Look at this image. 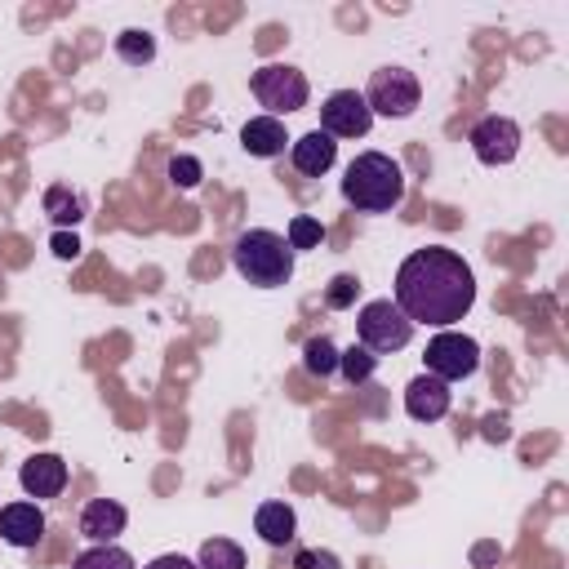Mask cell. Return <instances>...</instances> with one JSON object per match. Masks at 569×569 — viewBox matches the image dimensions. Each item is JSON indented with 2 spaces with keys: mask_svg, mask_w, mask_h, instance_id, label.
Returning a JSON list of instances; mask_svg holds the SVG:
<instances>
[{
  "mask_svg": "<svg viewBox=\"0 0 569 569\" xmlns=\"http://www.w3.org/2000/svg\"><path fill=\"white\" fill-rule=\"evenodd\" d=\"M409 325H436L449 329L462 320L476 302V276L462 262V253L445 244L413 249L396 271V298H391Z\"/></svg>",
  "mask_w": 569,
  "mask_h": 569,
  "instance_id": "1",
  "label": "cell"
},
{
  "mask_svg": "<svg viewBox=\"0 0 569 569\" xmlns=\"http://www.w3.org/2000/svg\"><path fill=\"white\" fill-rule=\"evenodd\" d=\"M342 200L360 213H391L405 200V169L387 151H360L342 173Z\"/></svg>",
  "mask_w": 569,
  "mask_h": 569,
  "instance_id": "2",
  "label": "cell"
},
{
  "mask_svg": "<svg viewBox=\"0 0 569 569\" xmlns=\"http://www.w3.org/2000/svg\"><path fill=\"white\" fill-rule=\"evenodd\" d=\"M231 267H236L249 284L276 289V284H284V280L293 276V249H289V240H284L280 231L249 227V231H240L236 244H231Z\"/></svg>",
  "mask_w": 569,
  "mask_h": 569,
  "instance_id": "3",
  "label": "cell"
},
{
  "mask_svg": "<svg viewBox=\"0 0 569 569\" xmlns=\"http://www.w3.org/2000/svg\"><path fill=\"white\" fill-rule=\"evenodd\" d=\"M249 89H253L258 107H267V116H276V120L289 116V111H302L307 98H311L307 76H302L298 67H289V62H267V67H258V71L249 76Z\"/></svg>",
  "mask_w": 569,
  "mask_h": 569,
  "instance_id": "4",
  "label": "cell"
},
{
  "mask_svg": "<svg viewBox=\"0 0 569 569\" xmlns=\"http://www.w3.org/2000/svg\"><path fill=\"white\" fill-rule=\"evenodd\" d=\"M418 102H422V84H418L413 71H405V67H378V71L369 76L365 107H369L373 116L405 120V116L418 111Z\"/></svg>",
  "mask_w": 569,
  "mask_h": 569,
  "instance_id": "5",
  "label": "cell"
},
{
  "mask_svg": "<svg viewBox=\"0 0 569 569\" xmlns=\"http://www.w3.org/2000/svg\"><path fill=\"white\" fill-rule=\"evenodd\" d=\"M356 333H360V347H365V351L387 356V351L409 347L413 325L405 320V311H400L391 298H373V302L360 307V316H356Z\"/></svg>",
  "mask_w": 569,
  "mask_h": 569,
  "instance_id": "6",
  "label": "cell"
},
{
  "mask_svg": "<svg viewBox=\"0 0 569 569\" xmlns=\"http://www.w3.org/2000/svg\"><path fill=\"white\" fill-rule=\"evenodd\" d=\"M480 369V342L458 333V329H440L427 342V373H436L440 382H462Z\"/></svg>",
  "mask_w": 569,
  "mask_h": 569,
  "instance_id": "7",
  "label": "cell"
},
{
  "mask_svg": "<svg viewBox=\"0 0 569 569\" xmlns=\"http://www.w3.org/2000/svg\"><path fill=\"white\" fill-rule=\"evenodd\" d=\"M467 142H471V151H476L480 164L498 169V164H511L516 160V151H520V124L511 116H480L471 124Z\"/></svg>",
  "mask_w": 569,
  "mask_h": 569,
  "instance_id": "8",
  "label": "cell"
},
{
  "mask_svg": "<svg viewBox=\"0 0 569 569\" xmlns=\"http://www.w3.org/2000/svg\"><path fill=\"white\" fill-rule=\"evenodd\" d=\"M373 124V111L365 107V93L356 89H333L325 102H320V129L338 142V138H365Z\"/></svg>",
  "mask_w": 569,
  "mask_h": 569,
  "instance_id": "9",
  "label": "cell"
},
{
  "mask_svg": "<svg viewBox=\"0 0 569 569\" xmlns=\"http://www.w3.org/2000/svg\"><path fill=\"white\" fill-rule=\"evenodd\" d=\"M453 405V391L449 382H440L436 373H418L409 387H405V413L413 422H440Z\"/></svg>",
  "mask_w": 569,
  "mask_h": 569,
  "instance_id": "10",
  "label": "cell"
},
{
  "mask_svg": "<svg viewBox=\"0 0 569 569\" xmlns=\"http://www.w3.org/2000/svg\"><path fill=\"white\" fill-rule=\"evenodd\" d=\"M18 480H22V493L36 498V502L40 498H58L67 489V462L58 453H31L22 462V471H18Z\"/></svg>",
  "mask_w": 569,
  "mask_h": 569,
  "instance_id": "11",
  "label": "cell"
},
{
  "mask_svg": "<svg viewBox=\"0 0 569 569\" xmlns=\"http://www.w3.org/2000/svg\"><path fill=\"white\" fill-rule=\"evenodd\" d=\"M289 160H293L298 173L320 178V173L333 169V160H338V142H333L325 129H307L302 138H289Z\"/></svg>",
  "mask_w": 569,
  "mask_h": 569,
  "instance_id": "12",
  "label": "cell"
},
{
  "mask_svg": "<svg viewBox=\"0 0 569 569\" xmlns=\"http://www.w3.org/2000/svg\"><path fill=\"white\" fill-rule=\"evenodd\" d=\"M129 525V511L116 502V498H89L80 507V533L89 542H116Z\"/></svg>",
  "mask_w": 569,
  "mask_h": 569,
  "instance_id": "13",
  "label": "cell"
},
{
  "mask_svg": "<svg viewBox=\"0 0 569 569\" xmlns=\"http://www.w3.org/2000/svg\"><path fill=\"white\" fill-rule=\"evenodd\" d=\"M0 538L9 542V547H40V538H44V511L36 507V502H9V507H0Z\"/></svg>",
  "mask_w": 569,
  "mask_h": 569,
  "instance_id": "14",
  "label": "cell"
},
{
  "mask_svg": "<svg viewBox=\"0 0 569 569\" xmlns=\"http://www.w3.org/2000/svg\"><path fill=\"white\" fill-rule=\"evenodd\" d=\"M240 142H244V151H249V156L271 160V156H280V151H284L289 133H284V124H280L276 116H253V120H244Z\"/></svg>",
  "mask_w": 569,
  "mask_h": 569,
  "instance_id": "15",
  "label": "cell"
},
{
  "mask_svg": "<svg viewBox=\"0 0 569 569\" xmlns=\"http://www.w3.org/2000/svg\"><path fill=\"white\" fill-rule=\"evenodd\" d=\"M293 529H298V516L289 502H262L253 511V533L267 542V547H289L293 542Z\"/></svg>",
  "mask_w": 569,
  "mask_h": 569,
  "instance_id": "16",
  "label": "cell"
},
{
  "mask_svg": "<svg viewBox=\"0 0 569 569\" xmlns=\"http://www.w3.org/2000/svg\"><path fill=\"white\" fill-rule=\"evenodd\" d=\"M44 213H49V222H53L58 231H71V227L84 218V196L71 191V187H49V191H44Z\"/></svg>",
  "mask_w": 569,
  "mask_h": 569,
  "instance_id": "17",
  "label": "cell"
},
{
  "mask_svg": "<svg viewBox=\"0 0 569 569\" xmlns=\"http://www.w3.org/2000/svg\"><path fill=\"white\" fill-rule=\"evenodd\" d=\"M196 569H244V551L231 538H204L200 556H196Z\"/></svg>",
  "mask_w": 569,
  "mask_h": 569,
  "instance_id": "18",
  "label": "cell"
},
{
  "mask_svg": "<svg viewBox=\"0 0 569 569\" xmlns=\"http://www.w3.org/2000/svg\"><path fill=\"white\" fill-rule=\"evenodd\" d=\"M71 569H138V565H133V556H129L124 547H116V542H93L89 551H80V556L71 560Z\"/></svg>",
  "mask_w": 569,
  "mask_h": 569,
  "instance_id": "19",
  "label": "cell"
},
{
  "mask_svg": "<svg viewBox=\"0 0 569 569\" xmlns=\"http://www.w3.org/2000/svg\"><path fill=\"white\" fill-rule=\"evenodd\" d=\"M116 53H120V62L142 67V62H151V58H156V36H151V31H142V27H124V31L116 36Z\"/></svg>",
  "mask_w": 569,
  "mask_h": 569,
  "instance_id": "20",
  "label": "cell"
},
{
  "mask_svg": "<svg viewBox=\"0 0 569 569\" xmlns=\"http://www.w3.org/2000/svg\"><path fill=\"white\" fill-rule=\"evenodd\" d=\"M302 369L311 373V378H329V373H338V347L320 333V338H307V347H302Z\"/></svg>",
  "mask_w": 569,
  "mask_h": 569,
  "instance_id": "21",
  "label": "cell"
},
{
  "mask_svg": "<svg viewBox=\"0 0 569 569\" xmlns=\"http://www.w3.org/2000/svg\"><path fill=\"white\" fill-rule=\"evenodd\" d=\"M373 369H378V356H373V351H365L360 342H356V347H347V351H338V373H342L347 382H365Z\"/></svg>",
  "mask_w": 569,
  "mask_h": 569,
  "instance_id": "22",
  "label": "cell"
},
{
  "mask_svg": "<svg viewBox=\"0 0 569 569\" xmlns=\"http://www.w3.org/2000/svg\"><path fill=\"white\" fill-rule=\"evenodd\" d=\"M284 240H289V249L298 253V249H316L320 240H325V227H320V218H307V213H298V218H289V231H284Z\"/></svg>",
  "mask_w": 569,
  "mask_h": 569,
  "instance_id": "23",
  "label": "cell"
},
{
  "mask_svg": "<svg viewBox=\"0 0 569 569\" xmlns=\"http://www.w3.org/2000/svg\"><path fill=\"white\" fill-rule=\"evenodd\" d=\"M200 178H204V169H200V160H196V156H173V160H169V182H173V187L191 191Z\"/></svg>",
  "mask_w": 569,
  "mask_h": 569,
  "instance_id": "24",
  "label": "cell"
},
{
  "mask_svg": "<svg viewBox=\"0 0 569 569\" xmlns=\"http://www.w3.org/2000/svg\"><path fill=\"white\" fill-rule=\"evenodd\" d=\"M356 293H360V280L342 271V276H333V280H329V293H325V302H329L333 311H342V307H351V302H356Z\"/></svg>",
  "mask_w": 569,
  "mask_h": 569,
  "instance_id": "25",
  "label": "cell"
},
{
  "mask_svg": "<svg viewBox=\"0 0 569 569\" xmlns=\"http://www.w3.org/2000/svg\"><path fill=\"white\" fill-rule=\"evenodd\" d=\"M289 569H342V560H338L333 551H316V547H302V551H293Z\"/></svg>",
  "mask_w": 569,
  "mask_h": 569,
  "instance_id": "26",
  "label": "cell"
},
{
  "mask_svg": "<svg viewBox=\"0 0 569 569\" xmlns=\"http://www.w3.org/2000/svg\"><path fill=\"white\" fill-rule=\"evenodd\" d=\"M49 249H53L62 262H71V258H80V249H84V244H80V236H76V231H53Z\"/></svg>",
  "mask_w": 569,
  "mask_h": 569,
  "instance_id": "27",
  "label": "cell"
},
{
  "mask_svg": "<svg viewBox=\"0 0 569 569\" xmlns=\"http://www.w3.org/2000/svg\"><path fill=\"white\" fill-rule=\"evenodd\" d=\"M142 569H196V560H187V556H178V551H164V556H156V560L142 565Z\"/></svg>",
  "mask_w": 569,
  "mask_h": 569,
  "instance_id": "28",
  "label": "cell"
}]
</instances>
